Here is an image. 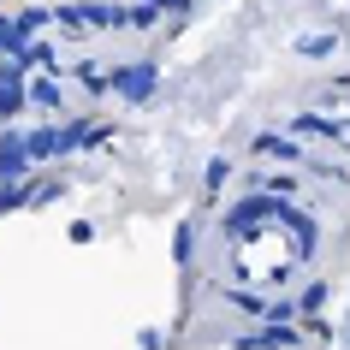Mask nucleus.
Segmentation results:
<instances>
[{"instance_id": "obj_1", "label": "nucleus", "mask_w": 350, "mask_h": 350, "mask_svg": "<svg viewBox=\"0 0 350 350\" xmlns=\"http://www.w3.org/2000/svg\"><path fill=\"white\" fill-rule=\"evenodd\" d=\"M148 83H154V72H148V66H137V72L125 66V72H119V95H131V101H143Z\"/></svg>"}]
</instances>
